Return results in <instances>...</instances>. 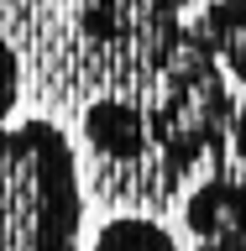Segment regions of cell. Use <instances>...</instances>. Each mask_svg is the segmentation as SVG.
I'll return each instance as SVG.
<instances>
[{
  "label": "cell",
  "instance_id": "4",
  "mask_svg": "<svg viewBox=\"0 0 246 251\" xmlns=\"http://www.w3.org/2000/svg\"><path fill=\"white\" fill-rule=\"evenodd\" d=\"M184 230L199 251H236L246 246V183L241 178H204L184 199Z\"/></svg>",
  "mask_w": 246,
  "mask_h": 251
},
{
  "label": "cell",
  "instance_id": "6",
  "mask_svg": "<svg viewBox=\"0 0 246 251\" xmlns=\"http://www.w3.org/2000/svg\"><path fill=\"white\" fill-rule=\"evenodd\" d=\"M199 31L210 42V52L220 58L225 78L241 84V94H246V0H204Z\"/></svg>",
  "mask_w": 246,
  "mask_h": 251
},
{
  "label": "cell",
  "instance_id": "9",
  "mask_svg": "<svg viewBox=\"0 0 246 251\" xmlns=\"http://www.w3.org/2000/svg\"><path fill=\"white\" fill-rule=\"evenodd\" d=\"M236 251H246V246H236Z\"/></svg>",
  "mask_w": 246,
  "mask_h": 251
},
{
  "label": "cell",
  "instance_id": "8",
  "mask_svg": "<svg viewBox=\"0 0 246 251\" xmlns=\"http://www.w3.org/2000/svg\"><path fill=\"white\" fill-rule=\"evenodd\" d=\"M231 147H236V157H241V168H246V94H241L236 121H231Z\"/></svg>",
  "mask_w": 246,
  "mask_h": 251
},
{
  "label": "cell",
  "instance_id": "5",
  "mask_svg": "<svg viewBox=\"0 0 246 251\" xmlns=\"http://www.w3.org/2000/svg\"><path fill=\"white\" fill-rule=\"evenodd\" d=\"M84 141H89L94 157L105 162H141L152 152V121H147V105L126 100V94H105L84 105Z\"/></svg>",
  "mask_w": 246,
  "mask_h": 251
},
{
  "label": "cell",
  "instance_id": "1",
  "mask_svg": "<svg viewBox=\"0 0 246 251\" xmlns=\"http://www.w3.org/2000/svg\"><path fill=\"white\" fill-rule=\"evenodd\" d=\"M84 183L68 131L47 115L0 126V251H84Z\"/></svg>",
  "mask_w": 246,
  "mask_h": 251
},
{
  "label": "cell",
  "instance_id": "7",
  "mask_svg": "<svg viewBox=\"0 0 246 251\" xmlns=\"http://www.w3.org/2000/svg\"><path fill=\"white\" fill-rule=\"evenodd\" d=\"M89 251H184L178 235L152 215H110L100 230H94Z\"/></svg>",
  "mask_w": 246,
  "mask_h": 251
},
{
  "label": "cell",
  "instance_id": "2",
  "mask_svg": "<svg viewBox=\"0 0 246 251\" xmlns=\"http://www.w3.org/2000/svg\"><path fill=\"white\" fill-rule=\"evenodd\" d=\"M152 63V152L168 162V173H189L194 162H210L220 141L231 136L236 121V94L231 78L210 52L199 26H173L147 47Z\"/></svg>",
  "mask_w": 246,
  "mask_h": 251
},
{
  "label": "cell",
  "instance_id": "3",
  "mask_svg": "<svg viewBox=\"0 0 246 251\" xmlns=\"http://www.w3.org/2000/svg\"><path fill=\"white\" fill-rule=\"evenodd\" d=\"M79 26L89 42H141L152 47L157 37H168L173 26H184L178 16L194 0H74Z\"/></svg>",
  "mask_w": 246,
  "mask_h": 251
}]
</instances>
